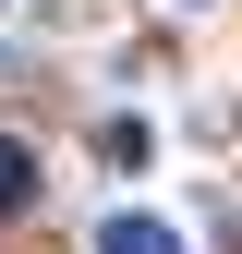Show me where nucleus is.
<instances>
[{
  "instance_id": "f03ea898",
  "label": "nucleus",
  "mask_w": 242,
  "mask_h": 254,
  "mask_svg": "<svg viewBox=\"0 0 242 254\" xmlns=\"http://www.w3.org/2000/svg\"><path fill=\"white\" fill-rule=\"evenodd\" d=\"M12 206H37V157H24L12 133H0V218H12Z\"/></svg>"
},
{
  "instance_id": "f257e3e1",
  "label": "nucleus",
  "mask_w": 242,
  "mask_h": 254,
  "mask_svg": "<svg viewBox=\"0 0 242 254\" xmlns=\"http://www.w3.org/2000/svg\"><path fill=\"white\" fill-rule=\"evenodd\" d=\"M97 254H182V230H170V218H133V206H121L109 230H97Z\"/></svg>"
}]
</instances>
